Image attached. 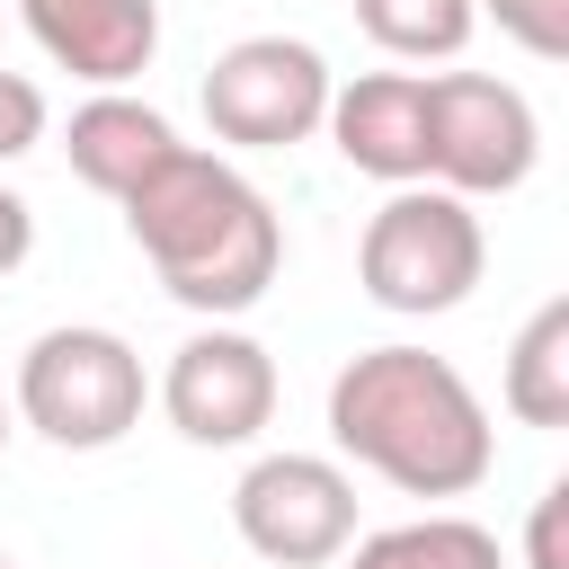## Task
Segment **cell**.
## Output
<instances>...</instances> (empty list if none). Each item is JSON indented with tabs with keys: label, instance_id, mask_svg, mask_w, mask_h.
<instances>
[{
	"label": "cell",
	"instance_id": "1",
	"mask_svg": "<svg viewBox=\"0 0 569 569\" xmlns=\"http://www.w3.org/2000/svg\"><path fill=\"white\" fill-rule=\"evenodd\" d=\"M329 445L400 498H471L498 462L489 400L462 382V365L400 338L329 373Z\"/></svg>",
	"mask_w": 569,
	"mask_h": 569
},
{
	"label": "cell",
	"instance_id": "2",
	"mask_svg": "<svg viewBox=\"0 0 569 569\" xmlns=\"http://www.w3.org/2000/svg\"><path fill=\"white\" fill-rule=\"evenodd\" d=\"M124 231L133 249L151 258V276L169 284V302H187L196 320H240L267 302L276 267H284V222L276 204L222 160V151H196L178 142L124 204Z\"/></svg>",
	"mask_w": 569,
	"mask_h": 569
},
{
	"label": "cell",
	"instance_id": "3",
	"mask_svg": "<svg viewBox=\"0 0 569 569\" xmlns=\"http://www.w3.org/2000/svg\"><path fill=\"white\" fill-rule=\"evenodd\" d=\"M489 276V231L471 213V196L418 178V187H391L356 240V284L373 311L391 320H436V311H462Z\"/></svg>",
	"mask_w": 569,
	"mask_h": 569
},
{
	"label": "cell",
	"instance_id": "4",
	"mask_svg": "<svg viewBox=\"0 0 569 569\" xmlns=\"http://www.w3.org/2000/svg\"><path fill=\"white\" fill-rule=\"evenodd\" d=\"M142 400H151V373L133 356V338L98 329V320H62V329H36L27 356H18V382H9V409L18 427H36L44 445L62 453H107L142 427Z\"/></svg>",
	"mask_w": 569,
	"mask_h": 569
},
{
	"label": "cell",
	"instance_id": "5",
	"mask_svg": "<svg viewBox=\"0 0 569 569\" xmlns=\"http://www.w3.org/2000/svg\"><path fill=\"white\" fill-rule=\"evenodd\" d=\"M542 160V116L498 71H427V178L453 196H516Z\"/></svg>",
	"mask_w": 569,
	"mask_h": 569
},
{
	"label": "cell",
	"instance_id": "6",
	"mask_svg": "<svg viewBox=\"0 0 569 569\" xmlns=\"http://www.w3.org/2000/svg\"><path fill=\"white\" fill-rule=\"evenodd\" d=\"M329 116V62L302 36H240L204 71V124L231 151H293Z\"/></svg>",
	"mask_w": 569,
	"mask_h": 569
},
{
	"label": "cell",
	"instance_id": "7",
	"mask_svg": "<svg viewBox=\"0 0 569 569\" xmlns=\"http://www.w3.org/2000/svg\"><path fill=\"white\" fill-rule=\"evenodd\" d=\"M231 533L267 569H329L356 542V480L329 453H258L231 480Z\"/></svg>",
	"mask_w": 569,
	"mask_h": 569
},
{
	"label": "cell",
	"instance_id": "8",
	"mask_svg": "<svg viewBox=\"0 0 569 569\" xmlns=\"http://www.w3.org/2000/svg\"><path fill=\"white\" fill-rule=\"evenodd\" d=\"M151 400H160V418H169L187 445H204V453L258 445L267 418H276V356H267L249 329L204 320V329H187V338L169 347Z\"/></svg>",
	"mask_w": 569,
	"mask_h": 569
},
{
	"label": "cell",
	"instance_id": "9",
	"mask_svg": "<svg viewBox=\"0 0 569 569\" xmlns=\"http://www.w3.org/2000/svg\"><path fill=\"white\" fill-rule=\"evenodd\" d=\"M320 133L338 142V160L356 178L418 187L427 178V71H356V80H329Z\"/></svg>",
	"mask_w": 569,
	"mask_h": 569
},
{
	"label": "cell",
	"instance_id": "10",
	"mask_svg": "<svg viewBox=\"0 0 569 569\" xmlns=\"http://www.w3.org/2000/svg\"><path fill=\"white\" fill-rule=\"evenodd\" d=\"M36 53L89 89H124L160 53V0H18Z\"/></svg>",
	"mask_w": 569,
	"mask_h": 569
},
{
	"label": "cell",
	"instance_id": "11",
	"mask_svg": "<svg viewBox=\"0 0 569 569\" xmlns=\"http://www.w3.org/2000/svg\"><path fill=\"white\" fill-rule=\"evenodd\" d=\"M62 151H71V178H80V187H98L107 204H124V196L178 151V124H169L151 98H133V89H89V98L71 107V124H62Z\"/></svg>",
	"mask_w": 569,
	"mask_h": 569
},
{
	"label": "cell",
	"instance_id": "12",
	"mask_svg": "<svg viewBox=\"0 0 569 569\" xmlns=\"http://www.w3.org/2000/svg\"><path fill=\"white\" fill-rule=\"evenodd\" d=\"M498 400L516 427H569V293H551L516 347H507V373H498Z\"/></svg>",
	"mask_w": 569,
	"mask_h": 569
},
{
	"label": "cell",
	"instance_id": "13",
	"mask_svg": "<svg viewBox=\"0 0 569 569\" xmlns=\"http://www.w3.org/2000/svg\"><path fill=\"white\" fill-rule=\"evenodd\" d=\"M338 560L347 569H507L498 533L471 525V516H453V507L409 516V525H382V533H356Z\"/></svg>",
	"mask_w": 569,
	"mask_h": 569
},
{
	"label": "cell",
	"instance_id": "14",
	"mask_svg": "<svg viewBox=\"0 0 569 569\" xmlns=\"http://www.w3.org/2000/svg\"><path fill=\"white\" fill-rule=\"evenodd\" d=\"M356 27L391 53V62H453L480 27L471 0H356Z\"/></svg>",
	"mask_w": 569,
	"mask_h": 569
},
{
	"label": "cell",
	"instance_id": "15",
	"mask_svg": "<svg viewBox=\"0 0 569 569\" xmlns=\"http://www.w3.org/2000/svg\"><path fill=\"white\" fill-rule=\"evenodd\" d=\"M480 18H498L507 44H525L533 62H560L569 53V0H471Z\"/></svg>",
	"mask_w": 569,
	"mask_h": 569
},
{
	"label": "cell",
	"instance_id": "16",
	"mask_svg": "<svg viewBox=\"0 0 569 569\" xmlns=\"http://www.w3.org/2000/svg\"><path fill=\"white\" fill-rule=\"evenodd\" d=\"M44 142V89L27 71H0V169Z\"/></svg>",
	"mask_w": 569,
	"mask_h": 569
},
{
	"label": "cell",
	"instance_id": "17",
	"mask_svg": "<svg viewBox=\"0 0 569 569\" xmlns=\"http://www.w3.org/2000/svg\"><path fill=\"white\" fill-rule=\"evenodd\" d=\"M525 569H569V480H551L525 516Z\"/></svg>",
	"mask_w": 569,
	"mask_h": 569
},
{
	"label": "cell",
	"instance_id": "18",
	"mask_svg": "<svg viewBox=\"0 0 569 569\" xmlns=\"http://www.w3.org/2000/svg\"><path fill=\"white\" fill-rule=\"evenodd\" d=\"M27 249H36V204H27L18 187H0V276H18Z\"/></svg>",
	"mask_w": 569,
	"mask_h": 569
},
{
	"label": "cell",
	"instance_id": "19",
	"mask_svg": "<svg viewBox=\"0 0 569 569\" xmlns=\"http://www.w3.org/2000/svg\"><path fill=\"white\" fill-rule=\"evenodd\" d=\"M9 436H18V409H9V400H0V453H9Z\"/></svg>",
	"mask_w": 569,
	"mask_h": 569
},
{
	"label": "cell",
	"instance_id": "20",
	"mask_svg": "<svg viewBox=\"0 0 569 569\" xmlns=\"http://www.w3.org/2000/svg\"><path fill=\"white\" fill-rule=\"evenodd\" d=\"M0 569H18V560H0Z\"/></svg>",
	"mask_w": 569,
	"mask_h": 569
}]
</instances>
